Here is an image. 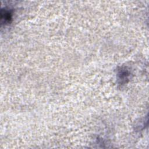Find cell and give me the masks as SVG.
Listing matches in <instances>:
<instances>
[{
    "label": "cell",
    "mask_w": 149,
    "mask_h": 149,
    "mask_svg": "<svg viewBox=\"0 0 149 149\" xmlns=\"http://www.w3.org/2000/svg\"><path fill=\"white\" fill-rule=\"evenodd\" d=\"M9 9L4 8L1 9V23L2 24L9 23L12 18V13Z\"/></svg>",
    "instance_id": "cell-1"
}]
</instances>
